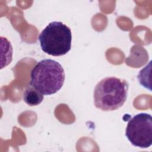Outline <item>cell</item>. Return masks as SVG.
<instances>
[{"instance_id": "obj_2", "label": "cell", "mask_w": 152, "mask_h": 152, "mask_svg": "<svg viewBox=\"0 0 152 152\" xmlns=\"http://www.w3.org/2000/svg\"><path fill=\"white\" fill-rule=\"evenodd\" d=\"M128 91V84L123 79L106 77L96 86L93 98L94 106L103 111L116 110L125 103Z\"/></svg>"}, {"instance_id": "obj_3", "label": "cell", "mask_w": 152, "mask_h": 152, "mask_svg": "<svg viewBox=\"0 0 152 152\" xmlns=\"http://www.w3.org/2000/svg\"><path fill=\"white\" fill-rule=\"evenodd\" d=\"M39 40L45 53L54 56H62L71 49V31L62 22L53 21L41 31Z\"/></svg>"}, {"instance_id": "obj_4", "label": "cell", "mask_w": 152, "mask_h": 152, "mask_svg": "<svg viewBox=\"0 0 152 152\" xmlns=\"http://www.w3.org/2000/svg\"><path fill=\"white\" fill-rule=\"evenodd\" d=\"M125 135L134 146L146 148L152 144V117L146 113L135 115L128 121Z\"/></svg>"}, {"instance_id": "obj_1", "label": "cell", "mask_w": 152, "mask_h": 152, "mask_svg": "<svg viewBox=\"0 0 152 152\" xmlns=\"http://www.w3.org/2000/svg\"><path fill=\"white\" fill-rule=\"evenodd\" d=\"M65 77L64 69L58 62L45 59L31 69L30 85L43 95H51L62 88Z\"/></svg>"}, {"instance_id": "obj_5", "label": "cell", "mask_w": 152, "mask_h": 152, "mask_svg": "<svg viewBox=\"0 0 152 152\" xmlns=\"http://www.w3.org/2000/svg\"><path fill=\"white\" fill-rule=\"evenodd\" d=\"M43 94L32 86L27 87L23 93V100L30 106H37L43 101Z\"/></svg>"}]
</instances>
